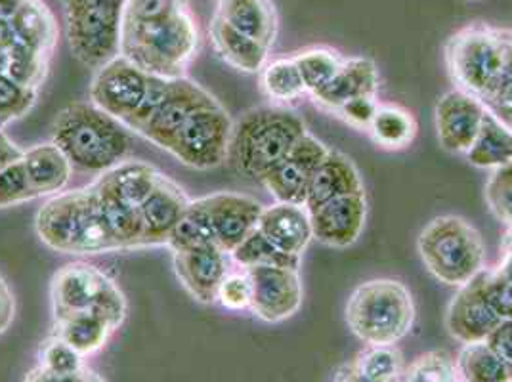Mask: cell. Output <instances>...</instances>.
Segmentation results:
<instances>
[{
  "mask_svg": "<svg viewBox=\"0 0 512 382\" xmlns=\"http://www.w3.org/2000/svg\"><path fill=\"white\" fill-rule=\"evenodd\" d=\"M37 193L31 188L22 161L0 170V209L22 205L35 199Z\"/></svg>",
  "mask_w": 512,
  "mask_h": 382,
  "instance_id": "43",
  "label": "cell"
},
{
  "mask_svg": "<svg viewBox=\"0 0 512 382\" xmlns=\"http://www.w3.org/2000/svg\"><path fill=\"white\" fill-rule=\"evenodd\" d=\"M306 132L304 121L291 109H249L234 125L230 155L235 170L245 178L262 182Z\"/></svg>",
  "mask_w": 512,
  "mask_h": 382,
  "instance_id": "5",
  "label": "cell"
},
{
  "mask_svg": "<svg viewBox=\"0 0 512 382\" xmlns=\"http://www.w3.org/2000/svg\"><path fill=\"white\" fill-rule=\"evenodd\" d=\"M258 232L274 243L279 251L300 258L314 239L308 209L293 203H274L272 207H264L258 220Z\"/></svg>",
  "mask_w": 512,
  "mask_h": 382,
  "instance_id": "21",
  "label": "cell"
},
{
  "mask_svg": "<svg viewBox=\"0 0 512 382\" xmlns=\"http://www.w3.org/2000/svg\"><path fill=\"white\" fill-rule=\"evenodd\" d=\"M327 151L329 148L323 142L306 132L260 184L272 193L276 203L304 205Z\"/></svg>",
  "mask_w": 512,
  "mask_h": 382,
  "instance_id": "12",
  "label": "cell"
},
{
  "mask_svg": "<svg viewBox=\"0 0 512 382\" xmlns=\"http://www.w3.org/2000/svg\"><path fill=\"white\" fill-rule=\"evenodd\" d=\"M503 319L491 308L486 295V268L461 285L449 302L446 314L448 333L455 340L470 344L488 339Z\"/></svg>",
  "mask_w": 512,
  "mask_h": 382,
  "instance_id": "15",
  "label": "cell"
},
{
  "mask_svg": "<svg viewBox=\"0 0 512 382\" xmlns=\"http://www.w3.org/2000/svg\"><path fill=\"white\" fill-rule=\"evenodd\" d=\"M127 0H98L65 12L73 56L88 69H102L121 56Z\"/></svg>",
  "mask_w": 512,
  "mask_h": 382,
  "instance_id": "9",
  "label": "cell"
},
{
  "mask_svg": "<svg viewBox=\"0 0 512 382\" xmlns=\"http://www.w3.org/2000/svg\"><path fill=\"white\" fill-rule=\"evenodd\" d=\"M54 319V335L65 340L83 358L100 352L115 331L106 319L92 312H71Z\"/></svg>",
  "mask_w": 512,
  "mask_h": 382,
  "instance_id": "29",
  "label": "cell"
},
{
  "mask_svg": "<svg viewBox=\"0 0 512 382\" xmlns=\"http://www.w3.org/2000/svg\"><path fill=\"white\" fill-rule=\"evenodd\" d=\"M367 132L379 148L400 151L415 140L417 121L404 107L386 104L379 106Z\"/></svg>",
  "mask_w": 512,
  "mask_h": 382,
  "instance_id": "31",
  "label": "cell"
},
{
  "mask_svg": "<svg viewBox=\"0 0 512 382\" xmlns=\"http://www.w3.org/2000/svg\"><path fill=\"white\" fill-rule=\"evenodd\" d=\"M402 382H461V379L448 352L432 350L411 361Z\"/></svg>",
  "mask_w": 512,
  "mask_h": 382,
  "instance_id": "39",
  "label": "cell"
},
{
  "mask_svg": "<svg viewBox=\"0 0 512 382\" xmlns=\"http://www.w3.org/2000/svg\"><path fill=\"white\" fill-rule=\"evenodd\" d=\"M449 77L490 109L512 104V31L488 23L459 29L446 43Z\"/></svg>",
  "mask_w": 512,
  "mask_h": 382,
  "instance_id": "1",
  "label": "cell"
},
{
  "mask_svg": "<svg viewBox=\"0 0 512 382\" xmlns=\"http://www.w3.org/2000/svg\"><path fill=\"white\" fill-rule=\"evenodd\" d=\"M499 266L512 272V230L507 232L505 239H503V247H501V260Z\"/></svg>",
  "mask_w": 512,
  "mask_h": 382,
  "instance_id": "52",
  "label": "cell"
},
{
  "mask_svg": "<svg viewBox=\"0 0 512 382\" xmlns=\"http://www.w3.org/2000/svg\"><path fill=\"white\" fill-rule=\"evenodd\" d=\"M37 367H41L43 371H48L52 375H71L81 371L86 365L85 358L77 350H73L65 340L52 333L41 344Z\"/></svg>",
  "mask_w": 512,
  "mask_h": 382,
  "instance_id": "40",
  "label": "cell"
},
{
  "mask_svg": "<svg viewBox=\"0 0 512 382\" xmlns=\"http://www.w3.org/2000/svg\"><path fill=\"white\" fill-rule=\"evenodd\" d=\"M232 134L234 121L224 107H203L178 132L169 153L190 169H216L230 157Z\"/></svg>",
  "mask_w": 512,
  "mask_h": 382,
  "instance_id": "10",
  "label": "cell"
},
{
  "mask_svg": "<svg viewBox=\"0 0 512 382\" xmlns=\"http://www.w3.org/2000/svg\"><path fill=\"white\" fill-rule=\"evenodd\" d=\"M52 130V142L64 151L73 169L104 174L125 161L127 128L92 102L65 107Z\"/></svg>",
  "mask_w": 512,
  "mask_h": 382,
  "instance_id": "3",
  "label": "cell"
},
{
  "mask_svg": "<svg viewBox=\"0 0 512 382\" xmlns=\"http://www.w3.org/2000/svg\"><path fill=\"white\" fill-rule=\"evenodd\" d=\"M92 186L100 197V205H102V211L106 216L107 226L119 245V251L142 247L140 211L136 207H130L127 203H123L109 191L98 188L96 184H92Z\"/></svg>",
  "mask_w": 512,
  "mask_h": 382,
  "instance_id": "34",
  "label": "cell"
},
{
  "mask_svg": "<svg viewBox=\"0 0 512 382\" xmlns=\"http://www.w3.org/2000/svg\"><path fill=\"white\" fill-rule=\"evenodd\" d=\"M484 195L491 213L512 230V163L491 170Z\"/></svg>",
  "mask_w": 512,
  "mask_h": 382,
  "instance_id": "42",
  "label": "cell"
},
{
  "mask_svg": "<svg viewBox=\"0 0 512 382\" xmlns=\"http://www.w3.org/2000/svg\"><path fill=\"white\" fill-rule=\"evenodd\" d=\"M199 48V31L192 14L180 12L157 22L125 18L121 56L151 77L182 79Z\"/></svg>",
  "mask_w": 512,
  "mask_h": 382,
  "instance_id": "4",
  "label": "cell"
},
{
  "mask_svg": "<svg viewBox=\"0 0 512 382\" xmlns=\"http://www.w3.org/2000/svg\"><path fill=\"white\" fill-rule=\"evenodd\" d=\"M209 37L218 58L241 73H260L268 64L270 48L245 37L216 14L209 25Z\"/></svg>",
  "mask_w": 512,
  "mask_h": 382,
  "instance_id": "25",
  "label": "cell"
},
{
  "mask_svg": "<svg viewBox=\"0 0 512 382\" xmlns=\"http://www.w3.org/2000/svg\"><path fill=\"white\" fill-rule=\"evenodd\" d=\"M35 228L46 247L64 255L119 251L94 186L56 193L37 213Z\"/></svg>",
  "mask_w": 512,
  "mask_h": 382,
  "instance_id": "2",
  "label": "cell"
},
{
  "mask_svg": "<svg viewBox=\"0 0 512 382\" xmlns=\"http://www.w3.org/2000/svg\"><path fill=\"white\" fill-rule=\"evenodd\" d=\"M352 369L367 382H402L406 371L396 346H369L352 363Z\"/></svg>",
  "mask_w": 512,
  "mask_h": 382,
  "instance_id": "37",
  "label": "cell"
},
{
  "mask_svg": "<svg viewBox=\"0 0 512 382\" xmlns=\"http://www.w3.org/2000/svg\"><path fill=\"white\" fill-rule=\"evenodd\" d=\"M174 272L184 289L201 304L216 302V293L228 276V253L220 247L174 253Z\"/></svg>",
  "mask_w": 512,
  "mask_h": 382,
  "instance_id": "20",
  "label": "cell"
},
{
  "mask_svg": "<svg viewBox=\"0 0 512 382\" xmlns=\"http://www.w3.org/2000/svg\"><path fill=\"white\" fill-rule=\"evenodd\" d=\"M467 161L476 169H499L512 163V132L488 107L482 128L465 153Z\"/></svg>",
  "mask_w": 512,
  "mask_h": 382,
  "instance_id": "30",
  "label": "cell"
},
{
  "mask_svg": "<svg viewBox=\"0 0 512 382\" xmlns=\"http://www.w3.org/2000/svg\"><path fill=\"white\" fill-rule=\"evenodd\" d=\"M10 23L20 43L46 60L50 58L58 41V27L44 2L25 0L18 12L10 18Z\"/></svg>",
  "mask_w": 512,
  "mask_h": 382,
  "instance_id": "28",
  "label": "cell"
},
{
  "mask_svg": "<svg viewBox=\"0 0 512 382\" xmlns=\"http://www.w3.org/2000/svg\"><path fill=\"white\" fill-rule=\"evenodd\" d=\"M467 2H472V0H467Z\"/></svg>",
  "mask_w": 512,
  "mask_h": 382,
  "instance_id": "55",
  "label": "cell"
},
{
  "mask_svg": "<svg viewBox=\"0 0 512 382\" xmlns=\"http://www.w3.org/2000/svg\"><path fill=\"white\" fill-rule=\"evenodd\" d=\"M512 382V381H511Z\"/></svg>",
  "mask_w": 512,
  "mask_h": 382,
  "instance_id": "56",
  "label": "cell"
},
{
  "mask_svg": "<svg viewBox=\"0 0 512 382\" xmlns=\"http://www.w3.org/2000/svg\"><path fill=\"white\" fill-rule=\"evenodd\" d=\"M339 382H367L365 379H362L354 369H352V365L344 371V373H341V377H339Z\"/></svg>",
  "mask_w": 512,
  "mask_h": 382,
  "instance_id": "54",
  "label": "cell"
},
{
  "mask_svg": "<svg viewBox=\"0 0 512 382\" xmlns=\"http://www.w3.org/2000/svg\"><path fill=\"white\" fill-rule=\"evenodd\" d=\"M235 262L243 268H258V266H270V268H289L299 270L302 258L300 256L287 255L279 251L274 243H270L256 228L241 245H237L230 253Z\"/></svg>",
  "mask_w": 512,
  "mask_h": 382,
  "instance_id": "36",
  "label": "cell"
},
{
  "mask_svg": "<svg viewBox=\"0 0 512 382\" xmlns=\"http://www.w3.org/2000/svg\"><path fill=\"white\" fill-rule=\"evenodd\" d=\"M360 193H365V188H363L362 174L354 165V161L341 151L329 149L314 176L304 207L308 211H316L318 207L333 199L346 197V195H360Z\"/></svg>",
  "mask_w": 512,
  "mask_h": 382,
  "instance_id": "23",
  "label": "cell"
},
{
  "mask_svg": "<svg viewBox=\"0 0 512 382\" xmlns=\"http://www.w3.org/2000/svg\"><path fill=\"white\" fill-rule=\"evenodd\" d=\"M14 319V297L4 279L0 277V333H4Z\"/></svg>",
  "mask_w": 512,
  "mask_h": 382,
  "instance_id": "50",
  "label": "cell"
},
{
  "mask_svg": "<svg viewBox=\"0 0 512 382\" xmlns=\"http://www.w3.org/2000/svg\"><path fill=\"white\" fill-rule=\"evenodd\" d=\"M247 274L253 285L249 310L266 323H279L293 318L302 306V283L299 270L258 266Z\"/></svg>",
  "mask_w": 512,
  "mask_h": 382,
  "instance_id": "14",
  "label": "cell"
},
{
  "mask_svg": "<svg viewBox=\"0 0 512 382\" xmlns=\"http://www.w3.org/2000/svg\"><path fill=\"white\" fill-rule=\"evenodd\" d=\"M161 172L138 161H123L117 167L107 170L94 182L98 188L109 191L123 203L140 209V205L150 197L151 191L157 186Z\"/></svg>",
  "mask_w": 512,
  "mask_h": 382,
  "instance_id": "27",
  "label": "cell"
},
{
  "mask_svg": "<svg viewBox=\"0 0 512 382\" xmlns=\"http://www.w3.org/2000/svg\"><path fill=\"white\" fill-rule=\"evenodd\" d=\"M497 358L505 363L512 379V319H503L486 339Z\"/></svg>",
  "mask_w": 512,
  "mask_h": 382,
  "instance_id": "48",
  "label": "cell"
},
{
  "mask_svg": "<svg viewBox=\"0 0 512 382\" xmlns=\"http://www.w3.org/2000/svg\"><path fill=\"white\" fill-rule=\"evenodd\" d=\"M23 167L37 197L60 193L71 180L73 170V165L65 157L64 151L54 142L27 149L23 153Z\"/></svg>",
  "mask_w": 512,
  "mask_h": 382,
  "instance_id": "26",
  "label": "cell"
},
{
  "mask_svg": "<svg viewBox=\"0 0 512 382\" xmlns=\"http://www.w3.org/2000/svg\"><path fill=\"white\" fill-rule=\"evenodd\" d=\"M253 298V285L247 270L235 272L224 277V281L218 287L216 302H220L228 310H245L251 306Z\"/></svg>",
  "mask_w": 512,
  "mask_h": 382,
  "instance_id": "45",
  "label": "cell"
},
{
  "mask_svg": "<svg viewBox=\"0 0 512 382\" xmlns=\"http://www.w3.org/2000/svg\"><path fill=\"white\" fill-rule=\"evenodd\" d=\"M260 88L270 100L278 104H291L308 94L293 58H281L266 64L260 71Z\"/></svg>",
  "mask_w": 512,
  "mask_h": 382,
  "instance_id": "35",
  "label": "cell"
},
{
  "mask_svg": "<svg viewBox=\"0 0 512 382\" xmlns=\"http://www.w3.org/2000/svg\"><path fill=\"white\" fill-rule=\"evenodd\" d=\"M491 111H493V113L499 117V121L512 132V104L497 107V109H491Z\"/></svg>",
  "mask_w": 512,
  "mask_h": 382,
  "instance_id": "53",
  "label": "cell"
},
{
  "mask_svg": "<svg viewBox=\"0 0 512 382\" xmlns=\"http://www.w3.org/2000/svg\"><path fill=\"white\" fill-rule=\"evenodd\" d=\"M37 100V88L22 85L6 73H0V127L20 119L31 111Z\"/></svg>",
  "mask_w": 512,
  "mask_h": 382,
  "instance_id": "41",
  "label": "cell"
},
{
  "mask_svg": "<svg viewBox=\"0 0 512 382\" xmlns=\"http://www.w3.org/2000/svg\"><path fill=\"white\" fill-rule=\"evenodd\" d=\"M379 69L369 58H348L342 62L335 79L325 86L321 92L310 96L314 104L335 113L342 104L360 98V96H377L379 92Z\"/></svg>",
  "mask_w": 512,
  "mask_h": 382,
  "instance_id": "22",
  "label": "cell"
},
{
  "mask_svg": "<svg viewBox=\"0 0 512 382\" xmlns=\"http://www.w3.org/2000/svg\"><path fill=\"white\" fill-rule=\"evenodd\" d=\"M23 382H107L104 377H100L96 371L83 367L77 373L71 375H52L48 371H43L41 367H35Z\"/></svg>",
  "mask_w": 512,
  "mask_h": 382,
  "instance_id": "49",
  "label": "cell"
},
{
  "mask_svg": "<svg viewBox=\"0 0 512 382\" xmlns=\"http://www.w3.org/2000/svg\"><path fill=\"white\" fill-rule=\"evenodd\" d=\"M214 14L266 48L276 43L279 20L272 0H218Z\"/></svg>",
  "mask_w": 512,
  "mask_h": 382,
  "instance_id": "24",
  "label": "cell"
},
{
  "mask_svg": "<svg viewBox=\"0 0 512 382\" xmlns=\"http://www.w3.org/2000/svg\"><path fill=\"white\" fill-rule=\"evenodd\" d=\"M213 226L216 243L228 255L258 228L264 207L249 195L214 193L201 197Z\"/></svg>",
  "mask_w": 512,
  "mask_h": 382,
  "instance_id": "17",
  "label": "cell"
},
{
  "mask_svg": "<svg viewBox=\"0 0 512 382\" xmlns=\"http://www.w3.org/2000/svg\"><path fill=\"white\" fill-rule=\"evenodd\" d=\"M23 153L25 151L16 148L8 140V136L2 132V128H0V170L6 169V167H10V165H14L18 161H22Z\"/></svg>",
  "mask_w": 512,
  "mask_h": 382,
  "instance_id": "51",
  "label": "cell"
},
{
  "mask_svg": "<svg viewBox=\"0 0 512 382\" xmlns=\"http://www.w3.org/2000/svg\"><path fill=\"white\" fill-rule=\"evenodd\" d=\"M151 79V75L128 62L127 58L117 56L96 71L90 86V102L125 127L144 104Z\"/></svg>",
  "mask_w": 512,
  "mask_h": 382,
  "instance_id": "11",
  "label": "cell"
},
{
  "mask_svg": "<svg viewBox=\"0 0 512 382\" xmlns=\"http://www.w3.org/2000/svg\"><path fill=\"white\" fill-rule=\"evenodd\" d=\"M417 249L428 272L440 283L461 287L484 270L486 245L478 230L461 216L444 214L430 220Z\"/></svg>",
  "mask_w": 512,
  "mask_h": 382,
  "instance_id": "7",
  "label": "cell"
},
{
  "mask_svg": "<svg viewBox=\"0 0 512 382\" xmlns=\"http://www.w3.org/2000/svg\"><path fill=\"white\" fill-rule=\"evenodd\" d=\"M308 213L314 239L331 249H346L362 237L367 222V197L365 193L346 195Z\"/></svg>",
  "mask_w": 512,
  "mask_h": 382,
  "instance_id": "18",
  "label": "cell"
},
{
  "mask_svg": "<svg viewBox=\"0 0 512 382\" xmlns=\"http://www.w3.org/2000/svg\"><path fill=\"white\" fill-rule=\"evenodd\" d=\"M186 10V0H127L125 18L134 22H157Z\"/></svg>",
  "mask_w": 512,
  "mask_h": 382,
  "instance_id": "44",
  "label": "cell"
},
{
  "mask_svg": "<svg viewBox=\"0 0 512 382\" xmlns=\"http://www.w3.org/2000/svg\"><path fill=\"white\" fill-rule=\"evenodd\" d=\"M293 60L299 67L302 83L310 96L318 94L329 85L344 62L335 50L329 48H310L299 52Z\"/></svg>",
  "mask_w": 512,
  "mask_h": 382,
  "instance_id": "38",
  "label": "cell"
},
{
  "mask_svg": "<svg viewBox=\"0 0 512 382\" xmlns=\"http://www.w3.org/2000/svg\"><path fill=\"white\" fill-rule=\"evenodd\" d=\"M379 106L381 104L377 102V96H360V98H354V100L342 104L341 107H337L333 115H337L350 127L367 130Z\"/></svg>",
  "mask_w": 512,
  "mask_h": 382,
  "instance_id": "47",
  "label": "cell"
},
{
  "mask_svg": "<svg viewBox=\"0 0 512 382\" xmlns=\"http://www.w3.org/2000/svg\"><path fill=\"white\" fill-rule=\"evenodd\" d=\"M188 205L190 199L184 190L161 174L150 197L138 209L142 220V247L167 245L172 230L186 213Z\"/></svg>",
  "mask_w": 512,
  "mask_h": 382,
  "instance_id": "19",
  "label": "cell"
},
{
  "mask_svg": "<svg viewBox=\"0 0 512 382\" xmlns=\"http://www.w3.org/2000/svg\"><path fill=\"white\" fill-rule=\"evenodd\" d=\"M167 247L171 249L172 253H190L197 249L218 247L209 214L203 205V199L190 201L186 213L180 218L176 228L172 230Z\"/></svg>",
  "mask_w": 512,
  "mask_h": 382,
  "instance_id": "32",
  "label": "cell"
},
{
  "mask_svg": "<svg viewBox=\"0 0 512 382\" xmlns=\"http://www.w3.org/2000/svg\"><path fill=\"white\" fill-rule=\"evenodd\" d=\"M455 367L461 382H511L505 363L497 358L486 340L465 344Z\"/></svg>",
  "mask_w": 512,
  "mask_h": 382,
  "instance_id": "33",
  "label": "cell"
},
{
  "mask_svg": "<svg viewBox=\"0 0 512 382\" xmlns=\"http://www.w3.org/2000/svg\"><path fill=\"white\" fill-rule=\"evenodd\" d=\"M214 104H218L214 96L190 79H172L167 86L165 98L153 111L148 123L136 134L150 140L153 146L169 151L174 138L192 119L193 113Z\"/></svg>",
  "mask_w": 512,
  "mask_h": 382,
  "instance_id": "13",
  "label": "cell"
},
{
  "mask_svg": "<svg viewBox=\"0 0 512 382\" xmlns=\"http://www.w3.org/2000/svg\"><path fill=\"white\" fill-rule=\"evenodd\" d=\"M488 106L467 92L455 88L446 92L434 109L440 146L449 153H467L474 144Z\"/></svg>",
  "mask_w": 512,
  "mask_h": 382,
  "instance_id": "16",
  "label": "cell"
},
{
  "mask_svg": "<svg viewBox=\"0 0 512 382\" xmlns=\"http://www.w3.org/2000/svg\"><path fill=\"white\" fill-rule=\"evenodd\" d=\"M486 295L501 319H512V272L497 266L486 270Z\"/></svg>",
  "mask_w": 512,
  "mask_h": 382,
  "instance_id": "46",
  "label": "cell"
},
{
  "mask_svg": "<svg viewBox=\"0 0 512 382\" xmlns=\"http://www.w3.org/2000/svg\"><path fill=\"white\" fill-rule=\"evenodd\" d=\"M54 316L71 312H92L119 329L127 318V298L113 279L86 264L73 262L56 272L52 279Z\"/></svg>",
  "mask_w": 512,
  "mask_h": 382,
  "instance_id": "8",
  "label": "cell"
},
{
  "mask_svg": "<svg viewBox=\"0 0 512 382\" xmlns=\"http://www.w3.org/2000/svg\"><path fill=\"white\" fill-rule=\"evenodd\" d=\"M415 321V302L406 285L396 279L365 281L348 298L346 323L369 346H394Z\"/></svg>",
  "mask_w": 512,
  "mask_h": 382,
  "instance_id": "6",
  "label": "cell"
}]
</instances>
